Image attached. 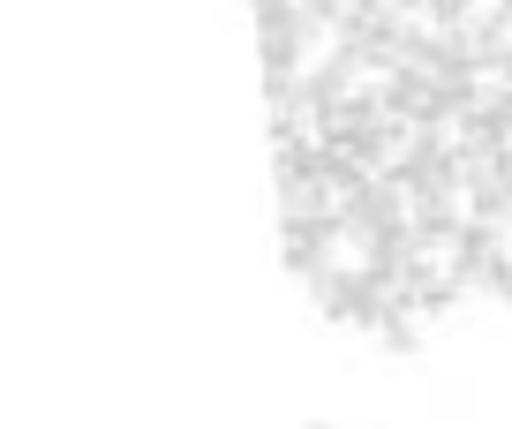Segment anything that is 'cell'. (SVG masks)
Listing matches in <instances>:
<instances>
[{"label": "cell", "mask_w": 512, "mask_h": 429, "mask_svg": "<svg viewBox=\"0 0 512 429\" xmlns=\"http://www.w3.org/2000/svg\"><path fill=\"white\" fill-rule=\"evenodd\" d=\"M430 414H437V422H467V414H475V392H467V384H437Z\"/></svg>", "instance_id": "6da1fadb"}]
</instances>
